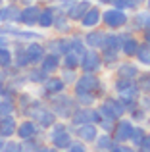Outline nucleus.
Returning <instances> with one entry per match:
<instances>
[{"label":"nucleus","mask_w":150,"mask_h":152,"mask_svg":"<svg viewBox=\"0 0 150 152\" xmlns=\"http://www.w3.org/2000/svg\"><path fill=\"white\" fill-rule=\"evenodd\" d=\"M46 52L50 54H58V56H64L68 52V37L66 35H58V37H52L46 41Z\"/></svg>","instance_id":"13"},{"label":"nucleus","mask_w":150,"mask_h":152,"mask_svg":"<svg viewBox=\"0 0 150 152\" xmlns=\"http://www.w3.org/2000/svg\"><path fill=\"white\" fill-rule=\"evenodd\" d=\"M137 4H139V6H144V2H146V0H135Z\"/></svg>","instance_id":"28"},{"label":"nucleus","mask_w":150,"mask_h":152,"mask_svg":"<svg viewBox=\"0 0 150 152\" xmlns=\"http://www.w3.org/2000/svg\"><path fill=\"white\" fill-rule=\"evenodd\" d=\"M129 25L133 31L137 33H143V31L150 29V12L146 8H139L133 14H129Z\"/></svg>","instance_id":"5"},{"label":"nucleus","mask_w":150,"mask_h":152,"mask_svg":"<svg viewBox=\"0 0 150 152\" xmlns=\"http://www.w3.org/2000/svg\"><path fill=\"white\" fill-rule=\"evenodd\" d=\"M77 69H66V67H62V81L68 85V83H75L77 81Z\"/></svg>","instance_id":"22"},{"label":"nucleus","mask_w":150,"mask_h":152,"mask_svg":"<svg viewBox=\"0 0 150 152\" xmlns=\"http://www.w3.org/2000/svg\"><path fill=\"white\" fill-rule=\"evenodd\" d=\"M35 0H17V4L19 6H27V4H33Z\"/></svg>","instance_id":"25"},{"label":"nucleus","mask_w":150,"mask_h":152,"mask_svg":"<svg viewBox=\"0 0 150 152\" xmlns=\"http://www.w3.org/2000/svg\"><path fill=\"white\" fill-rule=\"evenodd\" d=\"M110 6L117 8V10H123V12H127V14H133L135 10H139V8H141L135 0H112Z\"/></svg>","instance_id":"17"},{"label":"nucleus","mask_w":150,"mask_h":152,"mask_svg":"<svg viewBox=\"0 0 150 152\" xmlns=\"http://www.w3.org/2000/svg\"><path fill=\"white\" fill-rule=\"evenodd\" d=\"M8 42H10V39H8L6 35L0 33V48H2V46H8Z\"/></svg>","instance_id":"24"},{"label":"nucleus","mask_w":150,"mask_h":152,"mask_svg":"<svg viewBox=\"0 0 150 152\" xmlns=\"http://www.w3.org/2000/svg\"><path fill=\"white\" fill-rule=\"evenodd\" d=\"M106 29H100V27H94V29H87L83 33V42H85L87 48H94V50H100L102 45H104V39H106Z\"/></svg>","instance_id":"8"},{"label":"nucleus","mask_w":150,"mask_h":152,"mask_svg":"<svg viewBox=\"0 0 150 152\" xmlns=\"http://www.w3.org/2000/svg\"><path fill=\"white\" fill-rule=\"evenodd\" d=\"M64 14L71 19L73 23H79V19L85 15V12L92 6V0H71L68 4H60Z\"/></svg>","instance_id":"2"},{"label":"nucleus","mask_w":150,"mask_h":152,"mask_svg":"<svg viewBox=\"0 0 150 152\" xmlns=\"http://www.w3.org/2000/svg\"><path fill=\"white\" fill-rule=\"evenodd\" d=\"M15 39H19L21 42H33V41L42 39V35L37 33V31H33V29H29V27H19L17 33H15Z\"/></svg>","instance_id":"16"},{"label":"nucleus","mask_w":150,"mask_h":152,"mask_svg":"<svg viewBox=\"0 0 150 152\" xmlns=\"http://www.w3.org/2000/svg\"><path fill=\"white\" fill-rule=\"evenodd\" d=\"M46 77H48V73H46V71L42 69L41 66H39V67L35 66L33 69L29 71V81H31V83H44Z\"/></svg>","instance_id":"21"},{"label":"nucleus","mask_w":150,"mask_h":152,"mask_svg":"<svg viewBox=\"0 0 150 152\" xmlns=\"http://www.w3.org/2000/svg\"><path fill=\"white\" fill-rule=\"evenodd\" d=\"M19 10H21V6L15 2L0 4V25L2 23H17L19 21Z\"/></svg>","instance_id":"11"},{"label":"nucleus","mask_w":150,"mask_h":152,"mask_svg":"<svg viewBox=\"0 0 150 152\" xmlns=\"http://www.w3.org/2000/svg\"><path fill=\"white\" fill-rule=\"evenodd\" d=\"M110 2H112V0H92V4H96V6H100V8L110 6Z\"/></svg>","instance_id":"23"},{"label":"nucleus","mask_w":150,"mask_h":152,"mask_svg":"<svg viewBox=\"0 0 150 152\" xmlns=\"http://www.w3.org/2000/svg\"><path fill=\"white\" fill-rule=\"evenodd\" d=\"M81 71L83 73H96L100 71L102 67V54L100 50H94V48H87L85 54L81 56Z\"/></svg>","instance_id":"3"},{"label":"nucleus","mask_w":150,"mask_h":152,"mask_svg":"<svg viewBox=\"0 0 150 152\" xmlns=\"http://www.w3.org/2000/svg\"><path fill=\"white\" fill-rule=\"evenodd\" d=\"M100 23H102V8L96 6V4H92V6L85 12V15L79 19V27L85 29V31L94 29V27H98Z\"/></svg>","instance_id":"7"},{"label":"nucleus","mask_w":150,"mask_h":152,"mask_svg":"<svg viewBox=\"0 0 150 152\" xmlns=\"http://www.w3.org/2000/svg\"><path fill=\"white\" fill-rule=\"evenodd\" d=\"M4 2H15V4H17V0H4Z\"/></svg>","instance_id":"29"},{"label":"nucleus","mask_w":150,"mask_h":152,"mask_svg":"<svg viewBox=\"0 0 150 152\" xmlns=\"http://www.w3.org/2000/svg\"><path fill=\"white\" fill-rule=\"evenodd\" d=\"M25 52H27V56H29L31 66H37V64H41V60L46 56V46L41 45L39 41H33V42H27Z\"/></svg>","instance_id":"12"},{"label":"nucleus","mask_w":150,"mask_h":152,"mask_svg":"<svg viewBox=\"0 0 150 152\" xmlns=\"http://www.w3.org/2000/svg\"><path fill=\"white\" fill-rule=\"evenodd\" d=\"M14 64V54L8 46H2L0 48V69H8V67Z\"/></svg>","instance_id":"19"},{"label":"nucleus","mask_w":150,"mask_h":152,"mask_svg":"<svg viewBox=\"0 0 150 152\" xmlns=\"http://www.w3.org/2000/svg\"><path fill=\"white\" fill-rule=\"evenodd\" d=\"M100 25H104L106 31H123L129 25V14L123 10H117L114 6H104Z\"/></svg>","instance_id":"1"},{"label":"nucleus","mask_w":150,"mask_h":152,"mask_svg":"<svg viewBox=\"0 0 150 152\" xmlns=\"http://www.w3.org/2000/svg\"><path fill=\"white\" fill-rule=\"evenodd\" d=\"M54 4H68V2H71V0H52Z\"/></svg>","instance_id":"26"},{"label":"nucleus","mask_w":150,"mask_h":152,"mask_svg":"<svg viewBox=\"0 0 150 152\" xmlns=\"http://www.w3.org/2000/svg\"><path fill=\"white\" fill-rule=\"evenodd\" d=\"M135 58L139 60L143 66H148L150 67V45H146V42H141L139 50H137Z\"/></svg>","instance_id":"18"},{"label":"nucleus","mask_w":150,"mask_h":152,"mask_svg":"<svg viewBox=\"0 0 150 152\" xmlns=\"http://www.w3.org/2000/svg\"><path fill=\"white\" fill-rule=\"evenodd\" d=\"M137 87H139L141 93L148 94L150 93V71H144V73H139L137 75Z\"/></svg>","instance_id":"20"},{"label":"nucleus","mask_w":150,"mask_h":152,"mask_svg":"<svg viewBox=\"0 0 150 152\" xmlns=\"http://www.w3.org/2000/svg\"><path fill=\"white\" fill-rule=\"evenodd\" d=\"M52 29L56 31V33H60V35H66V37H68V35L71 33V29H73V21L64 14V10H62L60 4H56V18H54Z\"/></svg>","instance_id":"9"},{"label":"nucleus","mask_w":150,"mask_h":152,"mask_svg":"<svg viewBox=\"0 0 150 152\" xmlns=\"http://www.w3.org/2000/svg\"><path fill=\"white\" fill-rule=\"evenodd\" d=\"M139 46H141V41L131 33V31H121L119 33V52L121 54H125L127 58H131V56L137 54Z\"/></svg>","instance_id":"6"},{"label":"nucleus","mask_w":150,"mask_h":152,"mask_svg":"<svg viewBox=\"0 0 150 152\" xmlns=\"http://www.w3.org/2000/svg\"><path fill=\"white\" fill-rule=\"evenodd\" d=\"M41 67L46 71L48 75H52L54 71L62 69V56L58 54H50V52H46V56L41 60Z\"/></svg>","instance_id":"14"},{"label":"nucleus","mask_w":150,"mask_h":152,"mask_svg":"<svg viewBox=\"0 0 150 152\" xmlns=\"http://www.w3.org/2000/svg\"><path fill=\"white\" fill-rule=\"evenodd\" d=\"M0 4H4V0H0Z\"/></svg>","instance_id":"30"},{"label":"nucleus","mask_w":150,"mask_h":152,"mask_svg":"<svg viewBox=\"0 0 150 152\" xmlns=\"http://www.w3.org/2000/svg\"><path fill=\"white\" fill-rule=\"evenodd\" d=\"M144 8H146V10L150 12V0H146V2H144Z\"/></svg>","instance_id":"27"},{"label":"nucleus","mask_w":150,"mask_h":152,"mask_svg":"<svg viewBox=\"0 0 150 152\" xmlns=\"http://www.w3.org/2000/svg\"><path fill=\"white\" fill-rule=\"evenodd\" d=\"M141 73L139 66H137L135 62H119V66H117V77L119 79H137V75Z\"/></svg>","instance_id":"15"},{"label":"nucleus","mask_w":150,"mask_h":152,"mask_svg":"<svg viewBox=\"0 0 150 152\" xmlns=\"http://www.w3.org/2000/svg\"><path fill=\"white\" fill-rule=\"evenodd\" d=\"M54 18H56V4L50 2V4H41V14H39L37 19V27L41 29H52V23Z\"/></svg>","instance_id":"10"},{"label":"nucleus","mask_w":150,"mask_h":152,"mask_svg":"<svg viewBox=\"0 0 150 152\" xmlns=\"http://www.w3.org/2000/svg\"><path fill=\"white\" fill-rule=\"evenodd\" d=\"M39 14H41V4L35 0L33 4H27V6H21V10H19V25L23 27H29V29H33L35 25H37V19H39Z\"/></svg>","instance_id":"4"}]
</instances>
